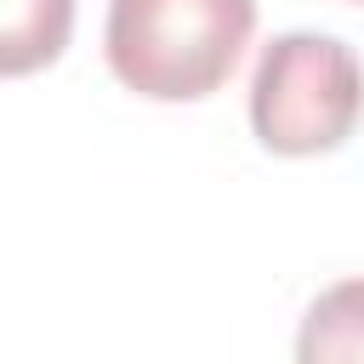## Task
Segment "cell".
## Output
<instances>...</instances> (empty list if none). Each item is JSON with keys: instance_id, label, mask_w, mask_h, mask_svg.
I'll list each match as a JSON object with an SVG mask.
<instances>
[{"instance_id": "obj_1", "label": "cell", "mask_w": 364, "mask_h": 364, "mask_svg": "<svg viewBox=\"0 0 364 364\" xmlns=\"http://www.w3.org/2000/svg\"><path fill=\"white\" fill-rule=\"evenodd\" d=\"M250 34L256 0H114L102 46L136 97L193 102L239 68Z\"/></svg>"}, {"instance_id": "obj_2", "label": "cell", "mask_w": 364, "mask_h": 364, "mask_svg": "<svg viewBox=\"0 0 364 364\" xmlns=\"http://www.w3.org/2000/svg\"><path fill=\"white\" fill-rule=\"evenodd\" d=\"M364 114V63L336 34H279L250 80V125L273 154H330Z\"/></svg>"}, {"instance_id": "obj_3", "label": "cell", "mask_w": 364, "mask_h": 364, "mask_svg": "<svg viewBox=\"0 0 364 364\" xmlns=\"http://www.w3.org/2000/svg\"><path fill=\"white\" fill-rule=\"evenodd\" d=\"M296 364H364V279H341L307 307Z\"/></svg>"}, {"instance_id": "obj_4", "label": "cell", "mask_w": 364, "mask_h": 364, "mask_svg": "<svg viewBox=\"0 0 364 364\" xmlns=\"http://www.w3.org/2000/svg\"><path fill=\"white\" fill-rule=\"evenodd\" d=\"M74 0H0V68L28 74L68 46Z\"/></svg>"}, {"instance_id": "obj_5", "label": "cell", "mask_w": 364, "mask_h": 364, "mask_svg": "<svg viewBox=\"0 0 364 364\" xmlns=\"http://www.w3.org/2000/svg\"><path fill=\"white\" fill-rule=\"evenodd\" d=\"M358 6H364V0H358Z\"/></svg>"}]
</instances>
